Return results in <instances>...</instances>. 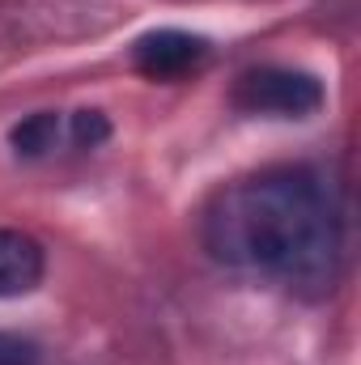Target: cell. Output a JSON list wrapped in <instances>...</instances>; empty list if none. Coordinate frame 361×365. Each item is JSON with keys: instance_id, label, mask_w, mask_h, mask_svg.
<instances>
[{"instance_id": "1", "label": "cell", "mask_w": 361, "mask_h": 365, "mask_svg": "<svg viewBox=\"0 0 361 365\" xmlns=\"http://www.w3.org/2000/svg\"><path fill=\"white\" fill-rule=\"evenodd\" d=\"M200 234L221 268L302 297L332 293L340 276V200L315 166H268L225 182L208 200Z\"/></svg>"}, {"instance_id": "2", "label": "cell", "mask_w": 361, "mask_h": 365, "mask_svg": "<svg viewBox=\"0 0 361 365\" xmlns=\"http://www.w3.org/2000/svg\"><path fill=\"white\" fill-rule=\"evenodd\" d=\"M230 102L234 110L260 115V119H310L323 106V81L302 68L264 64V68H247L234 81Z\"/></svg>"}, {"instance_id": "3", "label": "cell", "mask_w": 361, "mask_h": 365, "mask_svg": "<svg viewBox=\"0 0 361 365\" xmlns=\"http://www.w3.org/2000/svg\"><path fill=\"white\" fill-rule=\"evenodd\" d=\"M204 56L208 43L187 30H149L132 43V68L149 81H179L204 64Z\"/></svg>"}, {"instance_id": "4", "label": "cell", "mask_w": 361, "mask_h": 365, "mask_svg": "<svg viewBox=\"0 0 361 365\" xmlns=\"http://www.w3.org/2000/svg\"><path fill=\"white\" fill-rule=\"evenodd\" d=\"M43 272H47V255L39 238L0 225V302L34 293L43 284Z\"/></svg>"}, {"instance_id": "5", "label": "cell", "mask_w": 361, "mask_h": 365, "mask_svg": "<svg viewBox=\"0 0 361 365\" xmlns=\"http://www.w3.org/2000/svg\"><path fill=\"white\" fill-rule=\"evenodd\" d=\"M9 140H13V149H17L21 158H43V153L56 149V140H60V115H56V110H39V115L21 119V123L9 132Z\"/></svg>"}, {"instance_id": "6", "label": "cell", "mask_w": 361, "mask_h": 365, "mask_svg": "<svg viewBox=\"0 0 361 365\" xmlns=\"http://www.w3.org/2000/svg\"><path fill=\"white\" fill-rule=\"evenodd\" d=\"M106 132H111V123H106V115H102V110H77V115H73V140H77L81 149L102 145V140H106Z\"/></svg>"}, {"instance_id": "7", "label": "cell", "mask_w": 361, "mask_h": 365, "mask_svg": "<svg viewBox=\"0 0 361 365\" xmlns=\"http://www.w3.org/2000/svg\"><path fill=\"white\" fill-rule=\"evenodd\" d=\"M0 365H39V344L13 331H0Z\"/></svg>"}]
</instances>
